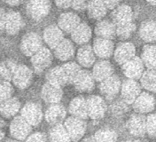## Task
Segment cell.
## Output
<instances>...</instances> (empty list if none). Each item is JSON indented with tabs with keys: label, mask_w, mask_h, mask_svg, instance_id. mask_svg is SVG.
Returning <instances> with one entry per match:
<instances>
[{
	"label": "cell",
	"mask_w": 156,
	"mask_h": 142,
	"mask_svg": "<svg viewBox=\"0 0 156 142\" xmlns=\"http://www.w3.org/2000/svg\"><path fill=\"white\" fill-rule=\"evenodd\" d=\"M43 38L36 32H29L20 40V52L27 57H32L43 47Z\"/></svg>",
	"instance_id": "6da1fadb"
},
{
	"label": "cell",
	"mask_w": 156,
	"mask_h": 142,
	"mask_svg": "<svg viewBox=\"0 0 156 142\" xmlns=\"http://www.w3.org/2000/svg\"><path fill=\"white\" fill-rule=\"evenodd\" d=\"M88 116L93 121H98L105 117L107 111L106 100L98 95H91L87 99Z\"/></svg>",
	"instance_id": "7a4b0ae2"
},
{
	"label": "cell",
	"mask_w": 156,
	"mask_h": 142,
	"mask_svg": "<svg viewBox=\"0 0 156 142\" xmlns=\"http://www.w3.org/2000/svg\"><path fill=\"white\" fill-rule=\"evenodd\" d=\"M51 8L50 0H29L26 11L29 18L39 21L44 19Z\"/></svg>",
	"instance_id": "3957f363"
},
{
	"label": "cell",
	"mask_w": 156,
	"mask_h": 142,
	"mask_svg": "<svg viewBox=\"0 0 156 142\" xmlns=\"http://www.w3.org/2000/svg\"><path fill=\"white\" fill-rule=\"evenodd\" d=\"M64 126L68 132L72 142H78L86 133L87 123L81 118L70 116L64 122Z\"/></svg>",
	"instance_id": "277c9868"
},
{
	"label": "cell",
	"mask_w": 156,
	"mask_h": 142,
	"mask_svg": "<svg viewBox=\"0 0 156 142\" xmlns=\"http://www.w3.org/2000/svg\"><path fill=\"white\" fill-rule=\"evenodd\" d=\"M20 115L32 127H37L42 122L44 113L41 105L37 102L30 101L22 107L20 109Z\"/></svg>",
	"instance_id": "5b68a950"
},
{
	"label": "cell",
	"mask_w": 156,
	"mask_h": 142,
	"mask_svg": "<svg viewBox=\"0 0 156 142\" xmlns=\"http://www.w3.org/2000/svg\"><path fill=\"white\" fill-rule=\"evenodd\" d=\"M122 81L117 75H112L104 81L100 82L98 89L102 96L107 100H112L116 98V96L121 92Z\"/></svg>",
	"instance_id": "8992f818"
},
{
	"label": "cell",
	"mask_w": 156,
	"mask_h": 142,
	"mask_svg": "<svg viewBox=\"0 0 156 142\" xmlns=\"http://www.w3.org/2000/svg\"><path fill=\"white\" fill-rule=\"evenodd\" d=\"M52 53L50 49L43 46L37 53L31 57L30 61L33 70L37 74H41L45 71L52 62Z\"/></svg>",
	"instance_id": "52a82bcc"
},
{
	"label": "cell",
	"mask_w": 156,
	"mask_h": 142,
	"mask_svg": "<svg viewBox=\"0 0 156 142\" xmlns=\"http://www.w3.org/2000/svg\"><path fill=\"white\" fill-rule=\"evenodd\" d=\"M32 132V126L21 115L14 116L10 123V133L14 140H24Z\"/></svg>",
	"instance_id": "ba28073f"
},
{
	"label": "cell",
	"mask_w": 156,
	"mask_h": 142,
	"mask_svg": "<svg viewBox=\"0 0 156 142\" xmlns=\"http://www.w3.org/2000/svg\"><path fill=\"white\" fill-rule=\"evenodd\" d=\"M120 93L121 98L124 102L128 105H132L138 95L142 93V86L136 80L127 78L122 83Z\"/></svg>",
	"instance_id": "9c48e42d"
},
{
	"label": "cell",
	"mask_w": 156,
	"mask_h": 142,
	"mask_svg": "<svg viewBox=\"0 0 156 142\" xmlns=\"http://www.w3.org/2000/svg\"><path fill=\"white\" fill-rule=\"evenodd\" d=\"M126 128L130 135L143 138L146 133V116L142 114H132L127 121Z\"/></svg>",
	"instance_id": "30bf717a"
},
{
	"label": "cell",
	"mask_w": 156,
	"mask_h": 142,
	"mask_svg": "<svg viewBox=\"0 0 156 142\" xmlns=\"http://www.w3.org/2000/svg\"><path fill=\"white\" fill-rule=\"evenodd\" d=\"M122 69L128 79L138 80L145 72V65L140 57L135 56L122 64Z\"/></svg>",
	"instance_id": "8fae6325"
},
{
	"label": "cell",
	"mask_w": 156,
	"mask_h": 142,
	"mask_svg": "<svg viewBox=\"0 0 156 142\" xmlns=\"http://www.w3.org/2000/svg\"><path fill=\"white\" fill-rule=\"evenodd\" d=\"M95 81L92 72L87 69H82L73 82V85L79 93H90L95 88Z\"/></svg>",
	"instance_id": "7c38bea8"
},
{
	"label": "cell",
	"mask_w": 156,
	"mask_h": 142,
	"mask_svg": "<svg viewBox=\"0 0 156 142\" xmlns=\"http://www.w3.org/2000/svg\"><path fill=\"white\" fill-rule=\"evenodd\" d=\"M33 80L32 69L25 64H18L12 77V84L17 88L24 90L31 85Z\"/></svg>",
	"instance_id": "4fadbf2b"
},
{
	"label": "cell",
	"mask_w": 156,
	"mask_h": 142,
	"mask_svg": "<svg viewBox=\"0 0 156 142\" xmlns=\"http://www.w3.org/2000/svg\"><path fill=\"white\" fill-rule=\"evenodd\" d=\"M155 106L156 100L154 96L146 92H143L138 95V97L132 104L135 112L142 115L151 113L155 108Z\"/></svg>",
	"instance_id": "5bb4252c"
},
{
	"label": "cell",
	"mask_w": 156,
	"mask_h": 142,
	"mask_svg": "<svg viewBox=\"0 0 156 142\" xmlns=\"http://www.w3.org/2000/svg\"><path fill=\"white\" fill-rule=\"evenodd\" d=\"M24 20L19 12L10 10L6 12L5 30L10 36L17 35L24 27Z\"/></svg>",
	"instance_id": "9a60e30c"
},
{
	"label": "cell",
	"mask_w": 156,
	"mask_h": 142,
	"mask_svg": "<svg viewBox=\"0 0 156 142\" xmlns=\"http://www.w3.org/2000/svg\"><path fill=\"white\" fill-rule=\"evenodd\" d=\"M63 97L62 87L45 83L41 89V98L47 104L59 103Z\"/></svg>",
	"instance_id": "2e32d148"
},
{
	"label": "cell",
	"mask_w": 156,
	"mask_h": 142,
	"mask_svg": "<svg viewBox=\"0 0 156 142\" xmlns=\"http://www.w3.org/2000/svg\"><path fill=\"white\" fill-rule=\"evenodd\" d=\"M136 56V47L130 42L120 43L114 52L115 60L118 64L122 65L133 57Z\"/></svg>",
	"instance_id": "e0dca14e"
},
{
	"label": "cell",
	"mask_w": 156,
	"mask_h": 142,
	"mask_svg": "<svg viewBox=\"0 0 156 142\" xmlns=\"http://www.w3.org/2000/svg\"><path fill=\"white\" fill-rule=\"evenodd\" d=\"M67 116V110L65 107L60 103L51 104L47 107L44 113L45 121L51 125L62 123Z\"/></svg>",
	"instance_id": "ac0fdd59"
},
{
	"label": "cell",
	"mask_w": 156,
	"mask_h": 142,
	"mask_svg": "<svg viewBox=\"0 0 156 142\" xmlns=\"http://www.w3.org/2000/svg\"><path fill=\"white\" fill-rule=\"evenodd\" d=\"M92 48L96 56L102 60L109 59L114 54L115 52V46L113 40L106 38H95Z\"/></svg>",
	"instance_id": "d6986e66"
},
{
	"label": "cell",
	"mask_w": 156,
	"mask_h": 142,
	"mask_svg": "<svg viewBox=\"0 0 156 142\" xmlns=\"http://www.w3.org/2000/svg\"><path fill=\"white\" fill-rule=\"evenodd\" d=\"M43 39L50 49H55L64 39V32L58 25L51 24L44 28L43 33Z\"/></svg>",
	"instance_id": "ffe728a7"
},
{
	"label": "cell",
	"mask_w": 156,
	"mask_h": 142,
	"mask_svg": "<svg viewBox=\"0 0 156 142\" xmlns=\"http://www.w3.org/2000/svg\"><path fill=\"white\" fill-rule=\"evenodd\" d=\"M81 22V19L76 13L67 12L59 15L58 19V26L64 33L71 34Z\"/></svg>",
	"instance_id": "44dd1931"
},
{
	"label": "cell",
	"mask_w": 156,
	"mask_h": 142,
	"mask_svg": "<svg viewBox=\"0 0 156 142\" xmlns=\"http://www.w3.org/2000/svg\"><path fill=\"white\" fill-rule=\"evenodd\" d=\"M68 112L71 116H75L81 119H87L88 108L87 100L83 96L75 97L68 105Z\"/></svg>",
	"instance_id": "7402d4cb"
},
{
	"label": "cell",
	"mask_w": 156,
	"mask_h": 142,
	"mask_svg": "<svg viewBox=\"0 0 156 142\" xmlns=\"http://www.w3.org/2000/svg\"><path fill=\"white\" fill-rule=\"evenodd\" d=\"M112 21L115 25H121L132 21L133 20V11L131 7L128 5L122 4L119 5L116 8L113 10L112 14Z\"/></svg>",
	"instance_id": "603a6c76"
},
{
	"label": "cell",
	"mask_w": 156,
	"mask_h": 142,
	"mask_svg": "<svg viewBox=\"0 0 156 142\" xmlns=\"http://www.w3.org/2000/svg\"><path fill=\"white\" fill-rule=\"evenodd\" d=\"M91 72L95 80L100 83L114 75V67L107 60H101L94 64Z\"/></svg>",
	"instance_id": "cb8c5ba5"
},
{
	"label": "cell",
	"mask_w": 156,
	"mask_h": 142,
	"mask_svg": "<svg viewBox=\"0 0 156 142\" xmlns=\"http://www.w3.org/2000/svg\"><path fill=\"white\" fill-rule=\"evenodd\" d=\"M21 108V103L18 98L12 97L0 103V114L4 118L9 119L16 116Z\"/></svg>",
	"instance_id": "d4e9b609"
},
{
	"label": "cell",
	"mask_w": 156,
	"mask_h": 142,
	"mask_svg": "<svg viewBox=\"0 0 156 142\" xmlns=\"http://www.w3.org/2000/svg\"><path fill=\"white\" fill-rule=\"evenodd\" d=\"M95 34L98 38L113 39L116 36V25L109 20H100L95 26Z\"/></svg>",
	"instance_id": "484cf974"
},
{
	"label": "cell",
	"mask_w": 156,
	"mask_h": 142,
	"mask_svg": "<svg viewBox=\"0 0 156 142\" xmlns=\"http://www.w3.org/2000/svg\"><path fill=\"white\" fill-rule=\"evenodd\" d=\"M91 35L92 31L90 27L86 22H81L71 33V38L76 44L83 46L89 43L91 38Z\"/></svg>",
	"instance_id": "4316f807"
},
{
	"label": "cell",
	"mask_w": 156,
	"mask_h": 142,
	"mask_svg": "<svg viewBox=\"0 0 156 142\" xmlns=\"http://www.w3.org/2000/svg\"><path fill=\"white\" fill-rule=\"evenodd\" d=\"M78 64L85 68L93 66L96 60V54L93 51V48L90 45H83L79 48L77 52Z\"/></svg>",
	"instance_id": "83f0119b"
},
{
	"label": "cell",
	"mask_w": 156,
	"mask_h": 142,
	"mask_svg": "<svg viewBox=\"0 0 156 142\" xmlns=\"http://www.w3.org/2000/svg\"><path fill=\"white\" fill-rule=\"evenodd\" d=\"M53 50L54 56L61 61H67L75 54V46L73 43L66 38H64Z\"/></svg>",
	"instance_id": "f1b7e54d"
},
{
	"label": "cell",
	"mask_w": 156,
	"mask_h": 142,
	"mask_svg": "<svg viewBox=\"0 0 156 142\" xmlns=\"http://www.w3.org/2000/svg\"><path fill=\"white\" fill-rule=\"evenodd\" d=\"M88 16L92 20H102L107 14V8L102 0H89L87 5Z\"/></svg>",
	"instance_id": "f546056e"
},
{
	"label": "cell",
	"mask_w": 156,
	"mask_h": 142,
	"mask_svg": "<svg viewBox=\"0 0 156 142\" xmlns=\"http://www.w3.org/2000/svg\"><path fill=\"white\" fill-rule=\"evenodd\" d=\"M139 37L146 43L156 42V22L147 20L141 23L139 28Z\"/></svg>",
	"instance_id": "4dcf8cb0"
},
{
	"label": "cell",
	"mask_w": 156,
	"mask_h": 142,
	"mask_svg": "<svg viewBox=\"0 0 156 142\" xmlns=\"http://www.w3.org/2000/svg\"><path fill=\"white\" fill-rule=\"evenodd\" d=\"M45 78H46L47 83L56 85V86L63 87L66 85H68L67 78L65 76L61 66L53 67L50 68L45 75Z\"/></svg>",
	"instance_id": "1f68e13d"
},
{
	"label": "cell",
	"mask_w": 156,
	"mask_h": 142,
	"mask_svg": "<svg viewBox=\"0 0 156 142\" xmlns=\"http://www.w3.org/2000/svg\"><path fill=\"white\" fill-rule=\"evenodd\" d=\"M50 142H72L63 123L53 125L49 131Z\"/></svg>",
	"instance_id": "d6a6232c"
},
{
	"label": "cell",
	"mask_w": 156,
	"mask_h": 142,
	"mask_svg": "<svg viewBox=\"0 0 156 142\" xmlns=\"http://www.w3.org/2000/svg\"><path fill=\"white\" fill-rule=\"evenodd\" d=\"M140 58L147 69H156V46H145L142 49Z\"/></svg>",
	"instance_id": "836d02e7"
},
{
	"label": "cell",
	"mask_w": 156,
	"mask_h": 142,
	"mask_svg": "<svg viewBox=\"0 0 156 142\" xmlns=\"http://www.w3.org/2000/svg\"><path fill=\"white\" fill-rule=\"evenodd\" d=\"M140 85L148 92H156V69L145 70L140 77Z\"/></svg>",
	"instance_id": "e575fe53"
},
{
	"label": "cell",
	"mask_w": 156,
	"mask_h": 142,
	"mask_svg": "<svg viewBox=\"0 0 156 142\" xmlns=\"http://www.w3.org/2000/svg\"><path fill=\"white\" fill-rule=\"evenodd\" d=\"M18 64L12 60H5L0 62V76L3 80L12 81Z\"/></svg>",
	"instance_id": "d590c367"
},
{
	"label": "cell",
	"mask_w": 156,
	"mask_h": 142,
	"mask_svg": "<svg viewBox=\"0 0 156 142\" xmlns=\"http://www.w3.org/2000/svg\"><path fill=\"white\" fill-rule=\"evenodd\" d=\"M93 137L97 142H117L118 140L116 132L108 127L98 130Z\"/></svg>",
	"instance_id": "8d00e7d4"
},
{
	"label": "cell",
	"mask_w": 156,
	"mask_h": 142,
	"mask_svg": "<svg viewBox=\"0 0 156 142\" xmlns=\"http://www.w3.org/2000/svg\"><path fill=\"white\" fill-rule=\"evenodd\" d=\"M62 69L63 72L65 74V76L67 78L68 84H73V82L75 81L76 77L77 76L79 72L82 70L81 66L77 64L75 61H69L65 64H63L62 66Z\"/></svg>",
	"instance_id": "74e56055"
},
{
	"label": "cell",
	"mask_w": 156,
	"mask_h": 142,
	"mask_svg": "<svg viewBox=\"0 0 156 142\" xmlns=\"http://www.w3.org/2000/svg\"><path fill=\"white\" fill-rule=\"evenodd\" d=\"M136 25L132 21L117 25L116 26V36L121 39H128L132 34L136 31Z\"/></svg>",
	"instance_id": "f35d334b"
},
{
	"label": "cell",
	"mask_w": 156,
	"mask_h": 142,
	"mask_svg": "<svg viewBox=\"0 0 156 142\" xmlns=\"http://www.w3.org/2000/svg\"><path fill=\"white\" fill-rule=\"evenodd\" d=\"M14 89L9 81L0 80V103L12 97Z\"/></svg>",
	"instance_id": "ab89813d"
},
{
	"label": "cell",
	"mask_w": 156,
	"mask_h": 142,
	"mask_svg": "<svg viewBox=\"0 0 156 142\" xmlns=\"http://www.w3.org/2000/svg\"><path fill=\"white\" fill-rule=\"evenodd\" d=\"M146 133L149 137L156 139V113L146 116Z\"/></svg>",
	"instance_id": "60d3db41"
},
{
	"label": "cell",
	"mask_w": 156,
	"mask_h": 142,
	"mask_svg": "<svg viewBox=\"0 0 156 142\" xmlns=\"http://www.w3.org/2000/svg\"><path fill=\"white\" fill-rule=\"evenodd\" d=\"M129 105L126 102H124L122 100L115 101L114 104L112 105V113L115 116H122L129 111Z\"/></svg>",
	"instance_id": "b9f144b4"
},
{
	"label": "cell",
	"mask_w": 156,
	"mask_h": 142,
	"mask_svg": "<svg viewBox=\"0 0 156 142\" xmlns=\"http://www.w3.org/2000/svg\"><path fill=\"white\" fill-rule=\"evenodd\" d=\"M26 142H48V140L44 133L38 132L29 135L26 140Z\"/></svg>",
	"instance_id": "7bdbcfd3"
},
{
	"label": "cell",
	"mask_w": 156,
	"mask_h": 142,
	"mask_svg": "<svg viewBox=\"0 0 156 142\" xmlns=\"http://www.w3.org/2000/svg\"><path fill=\"white\" fill-rule=\"evenodd\" d=\"M89 0H72L71 7L77 12H83L87 9Z\"/></svg>",
	"instance_id": "ee69618b"
},
{
	"label": "cell",
	"mask_w": 156,
	"mask_h": 142,
	"mask_svg": "<svg viewBox=\"0 0 156 142\" xmlns=\"http://www.w3.org/2000/svg\"><path fill=\"white\" fill-rule=\"evenodd\" d=\"M55 5L61 9H68L71 7L72 0H54Z\"/></svg>",
	"instance_id": "f6af8a7d"
},
{
	"label": "cell",
	"mask_w": 156,
	"mask_h": 142,
	"mask_svg": "<svg viewBox=\"0 0 156 142\" xmlns=\"http://www.w3.org/2000/svg\"><path fill=\"white\" fill-rule=\"evenodd\" d=\"M107 9L114 10L120 5L121 0H102Z\"/></svg>",
	"instance_id": "bcb514c9"
},
{
	"label": "cell",
	"mask_w": 156,
	"mask_h": 142,
	"mask_svg": "<svg viewBox=\"0 0 156 142\" xmlns=\"http://www.w3.org/2000/svg\"><path fill=\"white\" fill-rule=\"evenodd\" d=\"M6 127H7L6 122L3 118H0V141L4 140V138L5 137Z\"/></svg>",
	"instance_id": "7dc6e473"
},
{
	"label": "cell",
	"mask_w": 156,
	"mask_h": 142,
	"mask_svg": "<svg viewBox=\"0 0 156 142\" xmlns=\"http://www.w3.org/2000/svg\"><path fill=\"white\" fill-rule=\"evenodd\" d=\"M5 16H6V12L5 11V9L0 7V32L5 29Z\"/></svg>",
	"instance_id": "c3c4849f"
},
{
	"label": "cell",
	"mask_w": 156,
	"mask_h": 142,
	"mask_svg": "<svg viewBox=\"0 0 156 142\" xmlns=\"http://www.w3.org/2000/svg\"><path fill=\"white\" fill-rule=\"evenodd\" d=\"M3 1L10 6H18L23 2V0H3Z\"/></svg>",
	"instance_id": "681fc988"
},
{
	"label": "cell",
	"mask_w": 156,
	"mask_h": 142,
	"mask_svg": "<svg viewBox=\"0 0 156 142\" xmlns=\"http://www.w3.org/2000/svg\"><path fill=\"white\" fill-rule=\"evenodd\" d=\"M83 142H97L95 140L94 137L93 136H90V137H87L86 139H84Z\"/></svg>",
	"instance_id": "f907efd6"
},
{
	"label": "cell",
	"mask_w": 156,
	"mask_h": 142,
	"mask_svg": "<svg viewBox=\"0 0 156 142\" xmlns=\"http://www.w3.org/2000/svg\"><path fill=\"white\" fill-rule=\"evenodd\" d=\"M147 3H149L150 5H156V0H146Z\"/></svg>",
	"instance_id": "816d5d0a"
},
{
	"label": "cell",
	"mask_w": 156,
	"mask_h": 142,
	"mask_svg": "<svg viewBox=\"0 0 156 142\" xmlns=\"http://www.w3.org/2000/svg\"><path fill=\"white\" fill-rule=\"evenodd\" d=\"M5 142H19V140H7Z\"/></svg>",
	"instance_id": "f5cc1de1"
},
{
	"label": "cell",
	"mask_w": 156,
	"mask_h": 142,
	"mask_svg": "<svg viewBox=\"0 0 156 142\" xmlns=\"http://www.w3.org/2000/svg\"><path fill=\"white\" fill-rule=\"evenodd\" d=\"M133 142H147L146 140H134Z\"/></svg>",
	"instance_id": "db71d44e"
},
{
	"label": "cell",
	"mask_w": 156,
	"mask_h": 142,
	"mask_svg": "<svg viewBox=\"0 0 156 142\" xmlns=\"http://www.w3.org/2000/svg\"><path fill=\"white\" fill-rule=\"evenodd\" d=\"M121 142H133L132 140H122V141Z\"/></svg>",
	"instance_id": "11a10c76"
}]
</instances>
